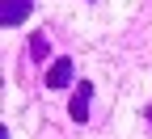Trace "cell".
<instances>
[{"instance_id": "1", "label": "cell", "mask_w": 152, "mask_h": 139, "mask_svg": "<svg viewBox=\"0 0 152 139\" xmlns=\"http://www.w3.org/2000/svg\"><path fill=\"white\" fill-rule=\"evenodd\" d=\"M89 97H93V84L80 80V84H76V93H72V106H68L72 122H85V118H89Z\"/></svg>"}, {"instance_id": "5", "label": "cell", "mask_w": 152, "mask_h": 139, "mask_svg": "<svg viewBox=\"0 0 152 139\" xmlns=\"http://www.w3.org/2000/svg\"><path fill=\"white\" fill-rule=\"evenodd\" d=\"M144 118H148V127H152V106H148V110H144Z\"/></svg>"}, {"instance_id": "3", "label": "cell", "mask_w": 152, "mask_h": 139, "mask_svg": "<svg viewBox=\"0 0 152 139\" xmlns=\"http://www.w3.org/2000/svg\"><path fill=\"white\" fill-rule=\"evenodd\" d=\"M30 4H34V0H4V9H0V21H4V25H21L26 17H30Z\"/></svg>"}, {"instance_id": "4", "label": "cell", "mask_w": 152, "mask_h": 139, "mask_svg": "<svg viewBox=\"0 0 152 139\" xmlns=\"http://www.w3.org/2000/svg\"><path fill=\"white\" fill-rule=\"evenodd\" d=\"M30 55H34V63H38V59L47 55V34H34V42L26 47V59H30Z\"/></svg>"}, {"instance_id": "2", "label": "cell", "mask_w": 152, "mask_h": 139, "mask_svg": "<svg viewBox=\"0 0 152 139\" xmlns=\"http://www.w3.org/2000/svg\"><path fill=\"white\" fill-rule=\"evenodd\" d=\"M72 80V59L59 55V59H51V68H47V89H64Z\"/></svg>"}]
</instances>
